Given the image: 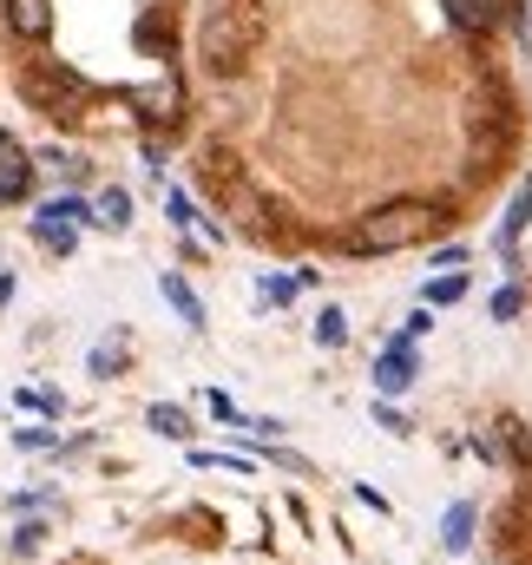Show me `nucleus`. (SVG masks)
<instances>
[{"label": "nucleus", "instance_id": "nucleus-19", "mask_svg": "<svg viewBox=\"0 0 532 565\" xmlns=\"http://www.w3.org/2000/svg\"><path fill=\"white\" fill-rule=\"evenodd\" d=\"M13 447H26V454H40V447H53V434H46V427H13Z\"/></svg>", "mask_w": 532, "mask_h": 565}, {"label": "nucleus", "instance_id": "nucleus-13", "mask_svg": "<svg viewBox=\"0 0 532 565\" xmlns=\"http://www.w3.org/2000/svg\"><path fill=\"white\" fill-rule=\"evenodd\" d=\"M145 422L158 427V434H171V440H184V434H191V422H184V408H171V402H158V408H151Z\"/></svg>", "mask_w": 532, "mask_h": 565}, {"label": "nucleus", "instance_id": "nucleus-1", "mask_svg": "<svg viewBox=\"0 0 532 565\" xmlns=\"http://www.w3.org/2000/svg\"><path fill=\"white\" fill-rule=\"evenodd\" d=\"M440 231V204L427 198H395V204H375L369 217H355L349 231V250L355 257H395V250H414Z\"/></svg>", "mask_w": 532, "mask_h": 565}, {"label": "nucleus", "instance_id": "nucleus-3", "mask_svg": "<svg viewBox=\"0 0 532 565\" xmlns=\"http://www.w3.org/2000/svg\"><path fill=\"white\" fill-rule=\"evenodd\" d=\"M79 217H86V204H79V198H60V204H46V211H40V224H33V231H40V244H46V250H73Z\"/></svg>", "mask_w": 532, "mask_h": 565}, {"label": "nucleus", "instance_id": "nucleus-10", "mask_svg": "<svg viewBox=\"0 0 532 565\" xmlns=\"http://www.w3.org/2000/svg\"><path fill=\"white\" fill-rule=\"evenodd\" d=\"M164 302H171V309H178L191 329H204V302H198V296H191V289H184L178 277H164Z\"/></svg>", "mask_w": 532, "mask_h": 565}, {"label": "nucleus", "instance_id": "nucleus-14", "mask_svg": "<svg viewBox=\"0 0 532 565\" xmlns=\"http://www.w3.org/2000/svg\"><path fill=\"white\" fill-rule=\"evenodd\" d=\"M119 355H126V335H106V342L93 349V375H113V369H119Z\"/></svg>", "mask_w": 532, "mask_h": 565}, {"label": "nucleus", "instance_id": "nucleus-18", "mask_svg": "<svg viewBox=\"0 0 532 565\" xmlns=\"http://www.w3.org/2000/svg\"><path fill=\"white\" fill-rule=\"evenodd\" d=\"M520 309H526V296H520V289H500V296H493V316H500V322H513Z\"/></svg>", "mask_w": 532, "mask_h": 565}, {"label": "nucleus", "instance_id": "nucleus-16", "mask_svg": "<svg viewBox=\"0 0 532 565\" xmlns=\"http://www.w3.org/2000/svg\"><path fill=\"white\" fill-rule=\"evenodd\" d=\"M164 211H171V224H178V231H191V224H198V211H191V198H184V191H171V198H164Z\"/></svg>", "mask_w": 532, "mask_h": 565}, {"label": "nucleus", "instance_id": "nucleus-8", "mask_svg": "<svg viewBox=\"0 0 532 565\" xmlns=\"http://www.w3.org/2000/svg\"><path fill=\"white\" fill-rule=\"evenodd\" d=\"M375 382H382V395H401V388H407V382H414V355H407V349H389V355H382V362H375Z\"/></svg>", "mask_w": 532, "mask_h": 565}, {"label": "nucleus", "instance_id": "nucleus-15", "mask_svg": "<svg viewBox=\"0 0 532 565\" xmlns=\"http://www.w3.org/2000/svg\"><path fill=\"white\" fill-rule=\"evenodd\" d=\"M342 335H349V316L342 309H322L316 316V342H342Z\"/></svg>", "mask_w": 532, "mask_h": 565}, {"label": "nucleus", "instance_id": "nucleus-2", "mask_svg": "<svg viewBox=\"0 0 532 565\" xmlns=\"http://www.w3.org/2000/svg\"><path fill=\"white\" fill-rule=\"evenodd\" d=\"M264 40V7L257 0H211L204 26H198V53L211 73H244V60Z\"/></svg>", "mask_w": 532, "mask_h": 565}, {"label": "nucleus", "instance_id": "nucleus-23", "mask_svg": "<svg viewBox=\"0 0 532 565\" xmlns=\"http://www.w3.org/2000/svg\"><path fill=\"white\" fill-rule=\"evenodd\" d=\"M0 145H7V132H0Z\"/></svg>", "mask_w": 532, "mask_h": 565}, {"label": "nucleus", "instance_id": "nucleus-22", "mask_svg": "<svg viewBox=\"0 0 532 565\" xmlns=\"http://www.w3.org/2000/svg\"><path fill=\"white\" fill-rule=\"evenodd\" d=\"M375 422L389 427V434H407V422H401V415H395V408H389V402H382V408H375Z\"/></svg>", "mask_w": 532, "mask_h": 565}, {"label": "nucleus", "instance_id": "nucleus-7", "mask_svg": "<svg viewBox=\"0 0 532 565\" xmlns=\"http://www.w3.org/2000/svg\"><path fill=\"white\" fill-rule=\"evenodd\" d=\"M7 26H13L20 40H46V33H53V7H46V0H7Z\"/></svg>", "mask_w": 532, "mask_h": 565}, {"label": "nucleus", "instance_id": "nucleus-21", "mask_svg": "<svg viewBox=\"0 0 532 565\" xmlns=\"http://www.w3.org/2000/svg\"><path fill=\"white\" fill-rule=\"evenodd\" d=\"M40 533H46V526H40V520H26V526L13 533V546H20V553H33V546H40Z\"/></svg>", "mask_w": 532, "mask_h": 565}, {"label": "nucleus", "instance_id": "nucleus-11", "mask_svg": "<svg viewBox=\"0 0 532 565\" xmlns=\"http://www.w3.org/2000/svg\"><path fill=\"white\" fill-rule=\"evenodd\" d=\"M99 224L106 231H126L132 224V198L126 191H99Z\"/></svg>", "mask_w": 532, "mask_h": 565}, {"label": "nucleus", "instance_id": "nucleus-4", "mask_svg": "<svg viewBox=\"0 0 532 565\" xmlns=\"http://www.w3.org/2000/svg\"><path fill=\"white\" fill-rule=\"evenodd\" d=\"M447 20L480 40V33H500L507 26V0H447Z\"/></svg>", "mask_w": 532, "mask_h": 565}, {"label": "nucleus", "instance_id": "nucleus-17", "mask_svg": "<svg viewBox=\"0 0 532 565\" xmlns=\"http://www.w3.org/2000/svg\"><path fill=\"white\" fill-rule=\"evenodd\" d=\"M454 296H467V277H440V282H427V302H454Z\"/></svg>", "mask_w": 532, "mask_h": 565}, {"label": "nucleus", "instance_id": "nucleus-5", "mask_svg": "<svg viewBox=\"0 0 532 565\" xmlns=\"http://www.w3.org/2000/svg\"><path fill=\"white\" fill-rule=\"evenodd\" d=\"M132 106L151 119V126H164V119H178V106H184V86L178 79H151V86H132Z\"/></svg>", "mask_w": 532, "mask_h": 565}, {"label": "nucleus", "instance_id": "nucleus-6", "mask_svg": "<svg viewBox=\"0 0 532 565\" xmlns=\"http://www.w3.org/2000/svg\"><path fill=\"white\" fill-rule=\"evenodd\" d=\"M26 184H33V158H26L20 145L7 139V145H0V204L26 198Z\"/></svg>", "mask_w": 532, "mask_h": 565}, {"label": "nucleus", "instance_id": "nucleus-20", "mask_svg": "<svg viewBox=\"0 0 532 565\" xmlns=\"http://www.w3.org/2000/svg\"><path fill=\"white\" fill-rule=\"evenodd\" d=\"M507 440H513V460H520V467H532V427H507Z\"/></svg>", "mask_w": 532, "mask_h": 565}, {"label": "nucleus", "instance_id": "nucleus-12", "mask_svg": "<svg viewBox=\"0 0 532 565\" xmlns=\"http://www.w3.org/2000/svg\"><path fill=\"white\" fill-rule=\"evenodd\" d=\"M440 540H447V553H467V546H474V507H454Z\"/></svg>", "mask_w": 532, "mask_h": 565}, {"label": "nucleus", "instance_id": "nucleus-9", "mask_svg": "<svg viewBox=\"0 0 532 565\" xmlns=\"http://www.w3.org/2000/svg\"><path fill=\"white\" fill-rule=\"evenodd\" d=\"M526 224H532V178H526V184H520V191H513V204H507V217H500V244L513 250Z\"/></svg>", "mask_w": 532, "mask_h": 565}]
</instances>
